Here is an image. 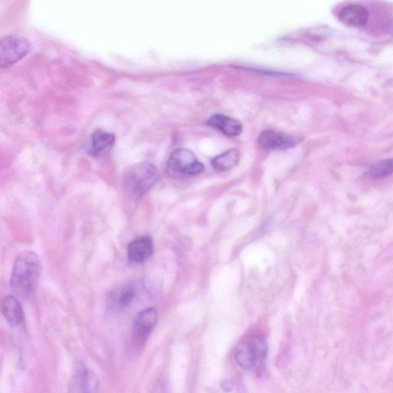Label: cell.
Listing matches in <instances>:
<instances>
[{
    "instance_id": "1",
    "label": "cell",
    "mask_w": 393,
    "mask_h": 393,
    "mask_svg": "<svg viewBox=\"0 0 393 393\" xmlns=\"http://www.w3.org/2000/svg\"><path fill=\"white\" fill-rule=\"evenodd\" d=\"M42 265L33 252H25L16 258L11 278L12 291L22 299L30 297L41 279Z\"/></svg>"
},
{
    "instance_id": "2",
    "label": "cell",
    "mask_w": 393,
    "mask_h": 393,
    "mask_svg": "<svg viewBox=\"0 0 393 393\" xmlns=\"http://www.w3.org/2000/svg\"><path fill=\"white\" fill-rule=\"evenodd\" d=\"M160 178L158 169L150 163L133 166L124 178V185L133 196L141 197L154 187Z\"/></svg>"
},
{
    "instance_id": "3",
    "label": "cell",
    "mask_w": 393,
    "mask_h": 393,
    "mask_svg": "<svg viewBox=\"0 0 393 393\" xmlns=\"http://www.w3.org/2000/svg\"><path fill=\"white\" fill-rule=\"evenodd\" d=\"M31 51L26 37L9 35L0 37V68H8L21 61Z\"/></svg>"
},
{
    "instance_id": "4",
    "label": "cell",
    "mask_w": 393,
    "mask_h": 393,
    "mask_svg": "<svg viewBox=\"0 0 393 393\" xmlns=\"http://www.w3.org/2000/svg\"><path fill=\"white\" fill-rule=\"evenodd\" d=\"M167 170L170 176L187 177L200 174L204 171L205 166L193 151L180 149L171 153Z\"/></svg>"
},
{
    "instance_id": "5",
    "label": "cell",
    "mask_w": 393,
    "mask_h": 393,
    "mask_svg": "<svg viewBox=\"0 0 393 393\" xmlns=\"http://www.w3.org/2000/svg\"><path fill=\"white\" fill-rule=\"evenodd\" d=\"M267 350V344L262 338H254L252 341L239 343L235 353V361L239 367L251 370L257 365L259 360L265 357Z\"/></svg>"
},
{
    "instance_id": "6",
    "label": "cell",
    "mask_w": 393,
    "mask_h": 393,
    "mask_svg": "<svg viewBox=\"0 0 393 393\" xmlns=\"http://www.w3.org/2000/svg\"><path fill=\"white\" fill-rule=\"evenodd\" d=\"M258 141L267 150H286L296 146L301 141V138L268 130L261 134Z\"/></svg>"
},
{
    "instance_id": "7",
    "label": "cell",
    "mask_w": 393,
    "mask_h": 393,
    "mask_svg": "<svg viewBox=\"0 0 393 393\" xmlns=\"http://www.w3.org/2000/svg\"><path fill=\"white\" fill-rule=\"evenodd\" d=\"M367 9L360 4H353L343 7L339 14V20L345 26L360 28L368 21Z\"/></svg>"
},
{
    "instance_id": "8",
    "label": "cell",
    "mask_w": 393,
    "mask_h": 393,
    "mask_svg": "<svg viewBox=\"0 0 393 393\" xmlns=\"http://www.w3.org/2000/svg\"><path fill=\"white\" fill-rule=\"evenodd\" d=\"M154 252L152 239L149 236H142L132 241L128 247L129 260L136 264L145 262Z\"/></svg>"
},
{
    "instance_id": "9",
    "label": "cell",
    "mask_w": 393,
    "mask_h": 393,
    "mask_svg": "<svg viewBox=\"0 0 393 393\" xmlns=\"http://www.w3.org/2000/svg\"><path fill=\"white\" fill-rule=\"evenodd\" d=\"M0 311L13 328L21 325L24 321L22 306L14 296H7L0 301Z\"/></svg>"
},
{
    "instance_id": "10",
    "label": "cell",
    "mask_w": 393,
    "mask_h": 393,
    "mask_svg": "<svg viewBox=\"0 0 393 393\" xmlns=\"http://www.w3.org/2000/svg\"><path fill=\"white\" fill-rule=\"evenodd\" d=\"M71 392H95L98 391L99 379L87 369L80 368L75 372L71 382Z\"/></svg>"
},
{
    "instance_id": "11",
    "label": "cell",
    "mask_w": 393,
    "mask_h": 393,
    "mask_svg": "<svg viewBox=\"0 0 393 393\" xmlns=\"http://www.w3.org/2000/svg\"><path fill=\"white\" fill-rule=\"evenodd\" d=\"M158 311L149 308L139 313L134 322V333L140 339L146 338L158 322Z\"/></svg>"
},
{
    "instance_id": "12",
    "label": "cell",
    "mask_w": 393,
    "mask_h": 393,
    "mask_svg": "<svg viewBox=\"0 0 393 393\" xmlns=\"http://www.w3.org/2000/svg\"><path fill=\"white\" fill-rule=\"evenodd\" d=\"M208 124L229 137H237L243 130L242 124L238 120L220 114H214L208 120Z\"/></svg>"
},
{
    "instance_id": "13",
    "label": "cell",
    "mask_w": 393,
    "mask_h": 393,
    "mask_svg": "<svg viewBox=\"0 0 393 393\" xmlns=\"http://www.w3.org/2000/svg\"><path fill=\"white\" fill-rule=\"evenodd\" d=\"M116 136L113 133L98 129L93 132L91 138L90 154L101 156L107 154L114 146Z\"/></svg>"
},
{
    "instance_id": "14",
    "label": "cell",
    "mask_w": 393,
    "mask_h": 393,
    "mask_svg": "<svg viewBox=\"0 0 393 393\" xmlns=\"http://www.w3.org/2000/svg\"><path fill=\"white\" fill-rule=\"evenodd\" d=\"M239 160V152L237 149L228 150L222 155L215 157L212 164L217 171H226L235 168Z\"/></svg>"
},
{
    "instance_id": "15",
    "label": "cell",
    "mask_w": 393,
    "mask_h": 393,
    "mask_svg": "<svg viewBox=\"0 0 393 393\" xmlns=\"http://www.w3.org/2000/svg\"><path fill=\"white\" fill-rule=\"evenodd\" d=\"M392 160L386 159L374 163L368 170V177L372 179L385 178L392 173Z\"/></svg>"
},
{
    "instance_id": "16",
    "label": "cell",
    "mask_w": 393,
    "mask_h": 393,
    "mask_svg": "<svg viewBox=\"0 0 393 393\" xmlns=\"http://www.w3.org/2000/svg\"><path fill=\"white\" fill-rule=\"evenodd\" d=\"M136 296V289L133 285L124 287L117 297V303L121 308H127Z\"/></svg>"
}]
</instances>
